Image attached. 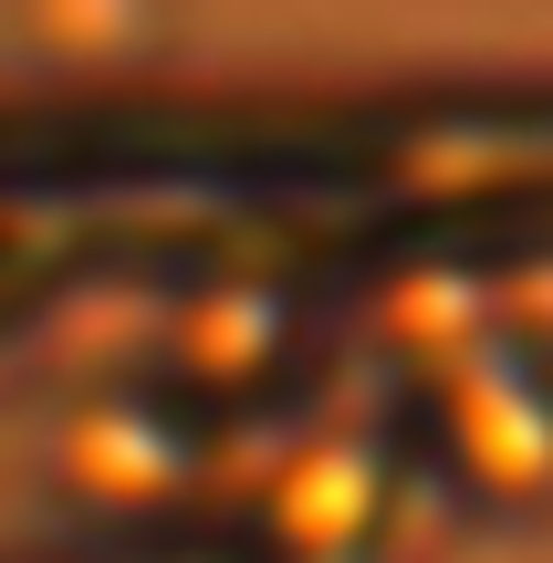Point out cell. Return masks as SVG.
<instances>
[{
	"label": "cell",
	"mask_w": 553,
	"mask_h": 563,
	"mask_svg": "<svg viewBox=\"0 0 553 563\" xmlns=\"http://www.w3.org/2000/svg\"><path fill=\"white\" fill-rule=\"evenodd\" d=\"M188 563H209V553H188Z\"/></svg>",
	"instance_id": "obj_1"
}]
</instances>
